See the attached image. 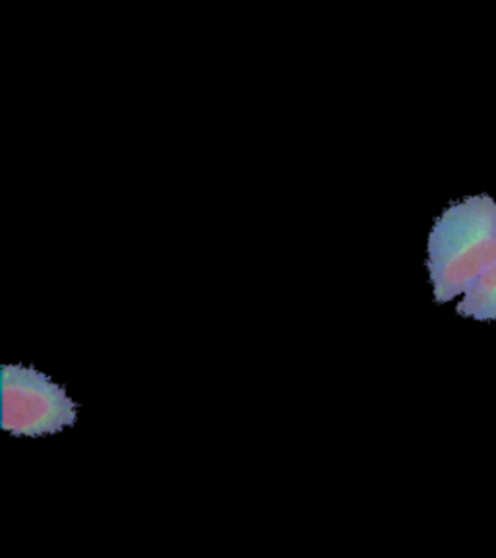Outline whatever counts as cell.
Instances as JSON below:
<instances>
[{
    "label": "cell",
    "instance_id": "obj_2",
    "mask_svg": "<svg viewBox=\"0 0 496 558\" xmlns=\"http://www.w3.org/2000/svg\"><path fill=\"white\" fill-rule=\"evenodd\" d=\"M78 405L66 390L32 366H2L0 427L12 436L59 435L74 427Z\"/></svg>",
    "mask_w": 496,
    "mask_h": 558
},
{
    "label": "cell",
    "instance_id": "obj_3",
    "mask_svg": "<svg viewBox=\"0 0 496 558\" xmlns=\"http://www.w3.org/2000/svg\"><path fill=\"white\" fill-rule=\"evenodd\" d=\"M456 311L480 323H496V256L463 293Z\"/></svg>",
    "mask_w": 496,
    "mask_h": 558
},
{
    "label": "cell",
    "instance_id": "obj_1",
    "mask_svg": "<svg viewBox=\"0 0 496 558\" xmlns=\"http://www.w3.org/2000/svg\"><path fill=\"white\" fill-rule=\"evenodd\" d=\"M496 256V201L473 196L436 219L428 236L427 268L436 303L463 295Z\"/></svg>",
    "mask_w": 496,
    "mask_h": 558
}]
</instances>
